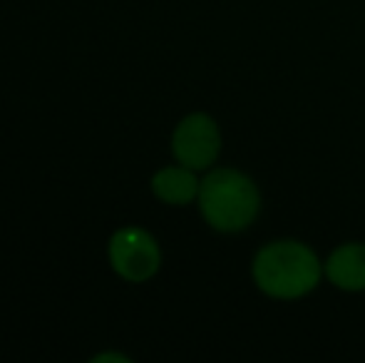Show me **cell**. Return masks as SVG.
Here are the masks:
<instances>
[{
    "label": "cell",
    "mask_w": 365,
    "mask_h": 363,
    "mask_svg": "<svg viewBox=\"0 0 365 363\" xmlns=\"http://www.w3.org/2000/svg\"><path fill=\"white\" fill-rule=\"evenodd\" d=\"M199 187L194 170L189 167H167V170L157 172L152 180V189L162 202L167 204H189L194 197H199Z\"/></svg>",
    "instance_id": "6"
},
{
    "label": "cell",
    "mask_w": 365,
    "mask_h": 363,
    "mask_svg": "<svg viewBox=\"0 0 365 363\" xmlns=\"http://www.w3.org/2000/svg\"><path fill=\"white\" fill-rule=\"evenodd\" d=\"M110 262L125 279L147 281L159 269V247L145 229L125 227L110 239Z\"/></svg>",
    "instance_id": "4"
},
{
    "label": "cell",
    "mask_w": 365,
    "mask_h": 363,
    "mask_svg": "<svg viewBox=\"0 0 365 363\" xmlns=\"http://www.w3.org/2000/svg\"><path fill=\"white\" fill-rule=\"evenodd\" d=\"M259 189L256 184L236 170H214L204 177L199 187L202 214L219 232H241L259 214Z\"/></svg>",
    "instance_id": "2"
},
{
    "label": "cell",
    "mask_w": 365,
    "mask_h": 363,
    "mask_svg": "<svg viewBox=\"0 0 365 363\" xmlns=\"http://www.w3.org/2000/svg\"><path fill=\"white\" fill-rule=\"evenodd\" d=\"M323 267L313 249L301 242H274L254 259V279L274 299H298L321 281Z\"/></svg>",
    "instance_id": "1"
},
{
    "label": "cell",
    "mask_w": 365,
    "mask_h": 363,
    "mask_svg": "<svg viewBox=\"0 0 365 363\" xmlns=\"http://www.w3.org/2000/svg\"><path fill=\"white\" fill-rule=\"evenodd\" d=\"M172 150L179 165L189 170H207L214 165L221 150V137L217 122L209 115H189L179 122L172 137Z\"/></svg>",
    "instance_id": "3"
},
{
    "label": "cell",
    "mask_w": 365,
    "mask_h": 363,
    "mask_svg": "<svg viewBox=\"0 0 365 363\" xmlns=\"http://www.w3.org/2000/svg\"><path fill=\"white\" fill-rule=\"evenodd\" d=\"M326 276L343 291L365 289V244H343L328 257Z\"/></svg>",
    "instance_id": "5"
}]
</instances>
